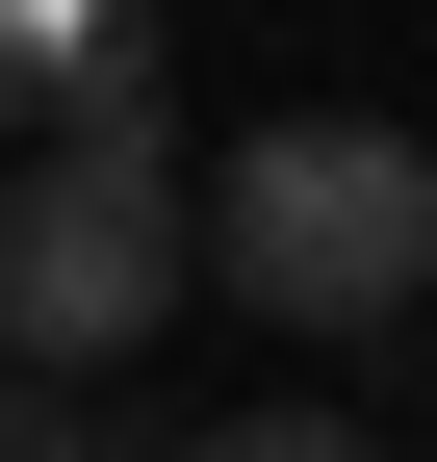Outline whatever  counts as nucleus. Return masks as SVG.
<instances>
[{
	"instance_id": "nucleus-1",
	"label": "nucleus",
	"mask_w": 437,
	"mask_h": 462,
	"mask_svg": "<svg viewBox=\"0 0 437 462\" xmlns=\"http://www.w3.org/2000/svg\"><path fill=\"white\" fill-rule=\"evenodd\" d=\"M181 282H206L181 257V78H154V26H129L26 154H0V360L78 385V360H129Z\"/></svg>"
},
{
	"instance_id": "nucleus-2",
	"label": "nucleus",
	"mask_w": 437,
	"mask_h": 462,
	"mask_svg": "<svg viewBox=\"0 0 437 462\" xmlns=\"http://www.w3.org/2000/svg\"><path fill=\"white\" fill-rule=\"evenodd\" d=\"M181 257L232 282V309H284V334H412L437 309V154L386 129V103H284V129L206 154Z\"/></svg>"
},
{
	"instance_id": "nucleus-3",
	"label": "nucleus",
	"mask_w": 437,
	"mask_h": 462,
	"mask_svg": "<svg viewBox=\"0 0 437 462\" xmlns=\"http://www.w3.org/2000/svg\"><path fill=\"white\" fill-rule=\"evenodd\" d=\"M103 51H129V0H0V129H51Z\"/></svg>"
},
{
	"instance_id": "nucleus-4",
	"label": "nucleus",
	"mask_w": 437,
	"mask_h": 462,
	"mask_svg": "<svg viewBox=\"0 0 437 462\" xmlns=\"http://www.w3.org/2000/svg\"><path fill=\"white\" fill-rule=\"evenodd\" d=\"M0 462H154V411H78V385L0 360Z\"/></svg>"
},
{
	"instance_id": "nucleus-5",
	"label": "nucleus",
	"mask_w": 437,
	"mask_h": 462,
	"mask_svg": "<svg viewBox=\"0 0 437 462\" xmlns=\"http://www.w3.org/2000/svg\"><path fill=\"white\" fill-rule=\"evenodd\" d=\"M154 462H386L360 411H206V437H154Z\"/></svg>"
},
{
	"instance_id": "nucleus-6",
	"label": "nucleus",
	"mask_w": 437,
	"mask_h": 462,
	"mask_svg": "<svg viewBox=\"0 0 437 462\" xmlns=\"http://www.w3.org/2000/svg\"><path fill=\"white\" fill-rule=\"evenodd\" d=\"M412 334H437V309H412Z\"/></svg>"
}]
</instances>
